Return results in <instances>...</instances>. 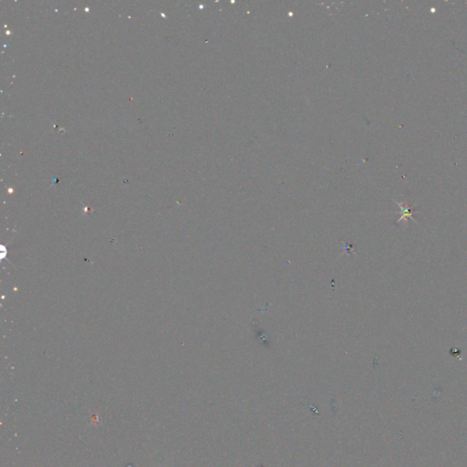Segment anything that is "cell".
I'll return each mask as SVG.
<instances>
[{"label": "cell", "mask_w": 467, "mask_h": 467, "mask_svg": "<svg viewBox=\"0 0 467 467\" xmlns=\"http://www.w3.org/2000/svg\"><path fill=\"white\" fill-rule=\"evenodd\" d=\"M394 202L397 203L398 206H399V208H400V212H399L398 214L401 215V217L398 219L397 223H400V222L403 221V220L407 221L409 218L412 219L414 222L418 223L417 220L413 217V213H414V212L412 211V208L410 207L407 203H405L404 202H397V201H394Z\"/></svg>", "instance_id": "1"}]
</instances>
